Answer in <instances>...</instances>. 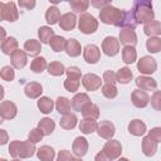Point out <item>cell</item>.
I'll use <instances>...</instances> for the list:
<instances>
[{"mask_svg":"<svg viewBox=\"0 0 161 161\" xmlns=\"http://www.w3.org/2000/svg\"><path fill=\"white\" fill-rule=\"evenodd\" d=\"M137 69L140 73L147 75V74H152L156 72L157 69V63L156 59L152 58L151 55H145L142 57L138 62H137Z\"/></svg>","mask_w":161,"mask_h":161,"instance_id":"5","label":"cell"},{"mask_svg":"<svg viewBox=\"0 0 161 161\" xmlns=\"http://www.w3.org/2000/svg\"><path fill=\"white\" fill-rule=\"evenodd\" d=\"M102 94L106 97V98H108V99H113V98H116L117 97V94H118V89H117V87L114 86V84H111V83H106L104 86H102Z\"/></svg>","mask_w":161,"mask_h":161,"instance_id":"44","label":"cell"},{"mask_svg":"<svg viewBox=\"0 0 161 161\" xmlns=\"http://www.w3.org/2000/svg\"><path fill=\"white\" fill-rule=\"evenodd\" d=\"M98 123L96 119H91V118H83L79 122V131L84 135H91L94 131H97Z\"/></svg>","mask_w":161,"mask_h":161,"instance_id":"24","label":"cell"},{"mask_svg":"<svg viewBox=\"0 0 161 161\" xmlns=\"http://www.w3.org/2000/svg\"><path fill=\"white\" fill-rule=\"evenodd\" d=\"M69 161H82V160H80V157H72Z\"/></svg>","mask_w":161,"mask_h":161,"instance_id":"58","label":"cell"},{"mask_svg":"<svg viewBox=\"0 0 161 161\" xmlns=\"http://www.w3.org/2000/svg\"><path fill=\"white\" fill-rule=\"evenodd\" d=\"M38 128L42 130V132L44 133V136H49V135L53 133V131H54V128H55V123H54L53 119L45 117V118H42V119L39 121Z\"/></svg>","mask_w":161,"mask_h":161,"instance_id":"36","label":"cell"},{"mask_svg":"<svg viewBox=\"0 0 161 161\" xmlns=\"http://www.w3.org/2000/svg\"><path fill=\"white\" fill-rule=\"evenodd\" d=\"M152 141H155L156 143L161 142V127H153L148 131V135H147Z\"/></svg>","mask_w":161,"mask_h":161,"instance_id":"51","label":"cell"},{"mask_svg":"<svg viewBox=\"0 0 161 161\" xmlns=\"http://www.w3.org/2000/svg\"><path fill=\"white\" fill-rule=\"evenodd\" d=\"M132 14L136 19V21L140 24H147L155 20V13L152 10V4L151 1L147 0H136L133 1V8H132Z\"/></svg>","mask_w":161,"mask_h":161,"instance_id":"1","label":"cell"},{"mask_svg":"<svg viewBox=\"0 0 161 161\" xmlns=\"http://www.w3.org/2000/svg\"><path fill=\"white\" fill-rule=\"evenodd\" d=\"M119 42L127 47H135L137 44V34L135 33V30L131 29H121L119 30Z\"/></svg>","mask_w":161,"mask_h":161,"instance_id":"15","label":"cell"},{"mask_svg":"<svg viewBox=\"0 0 161 161\" xmlns=\"http://www.w3.org/2000/svg\"><path fill=\"white\" fill-rule=\"evenodd\" d=\"M60 16H62L60 11H59V9L57 6H49L47 9V11H45V21L48 24H50V25L59 23Z\"/></svg>","mask_w":161,"mask_h":161,"instance_id":"30","label":"cell"},{"mask_svg":"<svg viewBox=\"0 0 161 161\" xmlns=\"http://www.w3.org/2000/svg\"><path fill=\"white\" fill-rule=\"evenodd\" d=\"M143 33L148 35L150 38L158 36L161 34V23L157 20H153L151 23H147L143 25Z\"/></svg>","mask_w":161,"mask_h":161,"instance_id":"28","label":"cell"},{"mask_svg":"<svg viewBox=\"0 0 161 161\" xmlns=\"http://www.w3.org/2000/svg\"><path fill=\"white\" fill-rule=\"evenodd\" d=\"M131 99H132L133 106L137 107V108H145L150 102V97H148L147 92L142 91V89H138V88L132 92Z\"/></svg>","mask_w":161,"mask_h":161,"instance_id":"12","label":"cell"},{"mask_svg":"<svg viewBox=\"0 0 161 161\" xmlns=\"http://www.w3.org/2000/svg\"><path fill=\"white\" fill-rule=\"evenodd\" d=\"M10 62H11V65L15 68V69H21L26 65L28 63V55L24 50H20V49H16L15 52L11 53L10 55Z\"/></svg>","mask_w":161,"mask_h":161,"instance_id":"13","label":"cell"},{"mask_svg":"<svg viewBox=\"0 0 161 161\" xmlns=\"http://www.w3.org/2000/svg\"><path fill=\"white\" fill-rule=\"evenodd\" d=\"M65 44H67V39L64 36H60V35H54L52 38V40L49 42V45L54 52L64 50L65 49Z\"/></svg>","mask_w":161,"mask_h":161,"instance_id":"40","label":"cell"},{"mask_svg":"<svg viewBox=\"0 0 161 161\" xmlns=\"http://www.w3.org/2000/svg\"><path fill=\"white\" fill-rule=\"evenodd\" d=\"M70 103H72V108H73L74 111L82 112V109H83L88 103H91V99H89V96H88L87 93H77V94H74V97L72 98Z\"/></svg>","mask_w":161,"mask_h":161,"instance_id":"19","label":"cell"},{"mask_svg":"<svg viewBox=\"0 0 161 161\" xmlns=\"http://www.w3.org/2000/svg\"><path fill=\"white\" fill-rule=\"evenodd\" d=\"M1 135H3V138H1V145H5L6 142H8V135H6V132H5V130H1Z\"/></svg>","mask_w":161,"mask_h":161,"instance_id":"57","label":"cell"},{"mask_svg":"<svg viewBox=\"0 0 161 161\" xmlns=\"http://www.w3.org/2000/svg\"><path fill=\"white\" fill-rule=\"evenodd\" d=\"M94 161H112L103 151H99L97 155H96V157H94Z\"/></svg>","mask_w":161,"mask_h":161,"instance_id":"56","label":"cell"},{"mask_svg":"<svg viewBox=\"0 0 161 161\" xmlns=\"http://www.w3.org/2000/svg\"><path fill=\"white\" fill-rule=\"evenodd\" d=\"M135 82H136V86L138 87V89H142V91H153L157 88V82L152 77L140 75L136 78Z\"/></svg>","mask_w":161,"mask_h":161,"instance_id":"16","label":"cell"},{"mask_svg":"<svg viewBox=\"0 0 161 161\" xmlns=\"http://www.w3.org/2000/svg\"><path fill=\"white\" fill-rule=\"evenodd\" d=\"M123 15H125V11L116 8V6H112V5H108L103 9H101L99 11V20L104 24H108V25H114V26H121V23H122V19H123Z\"/></svg>","mask_w":161,"mask_h":161,"instance_id":"2","label":"cell"},{"mask_svg":"<svg viewBox=\"0 0 161 161\" xmlns=\"http://www.w3.org/2000/svg\"><path fill=\"white\" fill-rule=\"evenodd\" d=\"M102 50L108 57H114L119 52V40L114 36H106L102 42Z\"/></svg>","mask_w":161,"mask_h":161,"instance_id":"7","label":"cell"},{"mask_svg":"<svg viewBox=\"0 0 161 161\" xmlns=\"http://www.w3.org/2000/svg\"><path fill=\"white\" fill-rule=\"evenodd\" d=\"M83 58L89 64H96L101 58V50L94 44H88L83 48Z\"/></svg>","mask_w":161,"mask_h":161,"instance_id":"8","label":"cell"},{"mask_svg":"<svg viewBox=\"0 0 161 161\" xmlns=\"http://www.w3.org/2000/svg\"><path fill=\"white\" fill-rule=\"evenodd\" d=\"M128 132L133 136H142L146 132V125L141 119H132L128 123Z\"/></svg>","mask_w":161,"mask_h":161,"instance_id":"27","label":"cell"},{"mask_svg":"<svg viewBox=\"0 0 161 161\" xmlns=\"http://www.w3.org/2000/svg\"><path fill=\"white\" fill-rule=\"evenodd\" d=\"M65 74H67V78H74V79H79V80H80V78H83L80 69L78 67H74V65L67 68Z\"/></svg>","mask_w":161,"mask_h":161,"instance_id":"50","label":"cell"},{"mask_svg":"<svg viewBox=\"0 0 161 161\" xmlns=\"http://www.w3.org/2000/svg\"><path fill=\"white\" fill-rule=\"evenodd\" d=\"M137 25H138V23L136 21L132 11H125V15H123V19H122V23H121V26L119 28L133 30Z\"/></svg>","mask_w":161,"mask_h":161,"instance_id":"37","label":"cell"},{"mask_svg":"<svg viewBox=\"0 0 161 161\" xmlns=\"http://www.w3.org/2000/svg\"><path fill=\"white\" fill-rule=\"evenodd\" d=\"M70 8L73 9V11L75 13H86V10L89 6V1L88 0H70L69 1Z\"/></svg>","mask_w":161,"mask_h":161,"instance_id":"43","label":"cell"},{"mask_svg":"<svg viewBox=\"0 0 161 161\" xmlns=\"http://www.w3.org/2000/svg\"><path fill=\"white\" fill-rule=\"evenodd\" d=\"M97 133L104 140H112L116 133V127L111 121H101L97 127Z\"/></svg>","mask_w":161,"mask_h":161,"instance_id":"10","label":"cell"},{"mask_svg":"<svg viewBox=\"0 0 161 161\" xmlns=\"http://www.w3.org/2000/svg\"><path fill=\"white\" fill-rule=\"evenodd\" d=\"M55 108L57 111L60 113V114H67L70 112V108H72V103L67 98V97H58L57 101H55Z\"/></svg>","mask_w":161,"mask_h":161,"instance_id":"31","label":"cell"},{"mask_svg":"<svg viewBox=\"0 0 161 161\" xmlns=\"http://www.w3.org/2000/svg\"><path fill=\"white\" fill-rule=\"evenodd\" d=\"M35 151H36L35 143L30 142L29 140L28 141H23L21 146H20V151H19V157L20 158H29L35 153Z\"/></svg>","mask_w":161,"mask_h":161,"instance_id":"25","label":"cell"},{"mask_svg":"<svg viewBox=\"0 0 161 161\" xmlns=\"http://www.w3.org/2000/svg\"><path fill=\"white\" fill-rule=\"evenodd\" d=\"M64 88L70 92V93H75L79 88V79H74V78H67L64 80Z\"/></svg>","mask_w":161,"mask_h":161,"instance_id":"46","label":"cell"},{"mask_svg":"<svg viewBox=\"0 0 161 161\" xmlns=\"http://www.w3.org/2000/svg\"><path fill=\"white\" fill-rule=\"evenodd\" d=\"M0 161H6V160H5V158H1V160H0Z\"/></svg>","mask_w":161,"mask_h":161,"instance_id":"61","label":"cell"},{"mask_svg":"<svg viewBox=\"0 0 161 161\" xmlns=\"http://www.w3.org/2000/svg\"><path fill=\"white\" fill-rule=\"evenodd\" d=\"M116 74H117V82L121 83V84H127V83H130L131 79H132V77H133L131 69L127 68V67H123V68L118 69V72H117Z\"/></svg>","mask_w":161,"mask_h":161,"instance_id":"41","label":"cell"},{"mask_svg":"<svg viewBox=\"0 0 161 161\" xmlns=\"http://www.w3.org/2000/svg\"><path fill=\"white\" fill-rule=\"evenodd\" d=\"M89 4L93 5V6L97 8V9H103V8L108 6V5H112L109 0H91Z\"/></svg>","mask_w":161,"mask_h":161,"instance_id":"53","label":"cell"},{"mask_svg":"<svg viewBox=\"0 0 161 161\" xmlns=\"http://www.w3.org/2000/svg\"><path fill=\"white\" fill-rule=\"evenodd\" d=\"M151 106L156 111H161V91H155L150 98Z\"/></svg>","mask_w":161,"mask_h":161,"instance_id":"49","label":"cell"},{"mask_svg":"<svg viewBox=\"0 0 161 161\" xmlns=\"http://www.w3.org/2000/svg\"><path fill=\"white\" fill-rule=\"evenodd\" d=\"M11 161H21V160H19V158H14V160H11Z\"/></svg>","mask_w":161,"mask_h":161,"instance_id":"60","label":"cell"},{"mask_svg":"<svg viewBox=\"0 0 161 161\" xmlns=\"http://www.w3.org/2000/svg\"><path fill=\"white\" fill-rule=\"evenodd\" d=\"M75 24H77V16L74 13H65L60 16L59 26L62 30H65V31L73 30L75 28Z\"/></svg>","mask_w":161,"mask_h":161,"instance_id":"14","label":"cell"},{"mask_svg":"<svg viewBox=\"0 0 161 161\" xmlns=\"http://www.w3.org/2000/svg\"><path fill=\"white\" fill-rule=\"evenodd\" d=\"M78 29L83 34H93L98 29V20L88 13H83L78 19Z\"/></svg>","mask_w":161,"mask_h":161,"instance_id":"3","label":"cell"},{"mask_svg":"<svg viewBox=\"0 0 161 161\" xmlns=\"http://www.w3.org/2000/svg\"><path fill=\"white\" fill-rule=\"evenodd\" d=\"M0 77L5 82H11L14 78H15V72H14V68L10 67V65H4L0 70Z\"/></svg>","mask_w":161,"mask_h":161,"instance_id":"45","label":"cell"},{"mask_svg":"<svg viewBox=\"0 0 161 161\" xmlns=\"http://www.w3.org/2000/svg\"><path fill=\"white\" fill-rule=\"evenodd\" d=\"M24 93L28 98H31V99L40 98V96L43 93V87L38 82H29L24 87Z\"/></svg>","mask_w":161,"mask_h":161,"instance_id":"17","label":"cell"},{"mask_svg":"<svg viewBox=\"0 0 161 161\" xmlns=\"http://www.w3.org/2000/svg\"><path fill=\"white\" fill-rule=\"evenodd\" d=\"M24 50L31 55V57H38L42 52V45H40V42L36 40V39H29L24 43Z\"/></svg>","mask_w":161,"mask_h":161,"instance_id":"21","label":"cell"},{"mask_svg":"<svg viewBox=\"0 0 161 161\" xmlns=\"http://www.w3.org/2000/svg\"><path fill=\"white\" fill-rule=\"evenodd\" d=\"M137 59V50L135 49V47H123L122 49V60L126 64H132L135 60Z\"/></svg>","mask_w":161,"mask_h":161,"instance_id":"34","label":"cell"},{"mask_svg":"<svg viewBox=\"0 0 161 161\" xmlns=\"http://www.w3.org/2000/svg\"><path fill=\"white\" fill-rule=\"evenodd\" d=\"M54 106H55V104H54L53 99H50L49 97H40V98L38 99V108H39V111H40L42 113H44V114L50 113V112L53 111Z\"/></svg>","mask_w":161,"mask_h":161,"instance_id":"35","label":"cell"},{"mask_svg":"<svg viewBox=\"0 0 161 161\" xmlns=\"http://www.w3.org/2000/svg\"><path fill=\"white\" fill-rule=\"evenodd\" d=\"M54 35H55V33L50 26H40L38 29V36H39L40 43H43V44H49V42L52 40V38Z\"/></svg>","mask_w":161,"mask_h":161,"instance_id":"32","label":"cell"},{"mask_svg":"<svg viewBox=\"0 0 161 161\" xmlns=\"http://www.w3.org/2000/svg\"><path fill=\"white\" fill-rule=\"evenodd\" d=\"M117 161H130V160H127L126 157H118V160Z\"/></svg>","mask_w":161,"mask_h":161,"instance_id":"59","label":"cell"},{"mask_svg":"<svg viewBox=\"0 0 161 161\" xmlns=\"http://www.w3.org/2000/svg\"><path fill=\"white\" fill-rule=\"evenodd\" d=\"M19 18V11L14 1L9 3H0V19L4 21H15Z\"/></svg>","mask_w":161,"mask_h":161,"instance_id":"4","label":"cell"},{"mask_svg":"<svg viewBox=\"0 0 161 161\" xmlns=\"http://www.w3.org/2000/svg\"><path fill=\"white\" fill-rule=\"evenodd\" d=\"M18 49V40L14 36L6 38L4 42H1V52L6 55H11L13 52Z\"/></svg>","mask_w":161,"mask_h":161,"instance_id":"29","label":"cell"},{"mask_svg":"<svg viewBox=\"0 0 161 161\" xmlns=\"http://www.w3.org/2000/svg\"><path fill=\"white\" fill-rule=\"evenodd\" d=\"M43 136H44V133L42 132V130L36 127V128H33V130L28 133V140H29L30 142H33V143H38V142L42 141Z\"/></svg>","mask_w":161,"mask_h":161,"instance_id":"47","label":"cell"},{"mask_svg":"<svg viewBox=\"0 0 161 161\" xmlns=\"http://www.w3.org/2000/svg\"><path fill=\"white\" fill-rule=\"evenodd\" d=\"M77 122H78V118L74 113L69 112L67 114H63V117L60 118L59 121V125L64 130H73L75 126H77Z\"/></svg>","mask_w":161,"mask_h":161,"instance_id":"26","label":"cell"},{"mask_svg":"<svg viewBox=\"0 0 161 161\" xmlns=\"http://www.w3.org/2000/svg\"><path fill=\"white\" fill-rule=\"evenodd\" d=\"M21 142L23 141H19V140H14V141L10 142V145H9V153H10L11 157H14V158L19 157V151H20Z\"/></svg>","mask_w":161,"mask_h":161,"instance_id":"48","label":"cell"},{"mask_svg":"<svg viewBox=\"0 0 161 161\" xmlns=\"http://www.w3.org/2000/svg\"><path fill=\"white\" fill-rule=\"evenodd\" d=\"M36 156L40 161H53L55 157V151L52 146L43 145L36 150Z\"/></svg>","mask_w":161,"mask_h":161,"instance_id":"20","label":"cell"},{"mask_svg":"<svg viewBox=\"0 0 161 161\" xmlns=\"http://www.w3.org/2000/svg\"><path fill=\"white\" fill-rule=\"evenodd\" d=\"M18 4H19L20 8H25L28 10H30V9H33L35 6V1L34 0H19Z\"/></svg>","mask_w":161,"mask_h":161,"instance_id":"55","label":"cell"},{"mask_svg":"<svg viewBox=\"0 0 161 161\" xmlns=\"http://www.w3.org/2000/svg\"><path fill=\"white\" fill-rule=\"evenodd\" d=\"M102 151H103L111 160H116V158H118V157L121 156V153H122V145H121V142L117 141V140H108V141L104 143Z\"/></svg>","mask_w":161,"mask_h":161,"instance_id":"6","label":"cell"},{"mask_svg":"<svg viewBox=\"0 0 161 161\" xmlns=\"http://www.w3.org/2000/svg\"><path fill=\"white\" fill-rule=\"evenodd\" d=\"M82 84H83V87L87 91H91L92 92V91H97L98 88H101L102 80H101V77H98L97 74H94V73H87L82 78Z\"/></svg>","mask_w":161,"mask_h":161,"instance_id":"11","label":"cell"},{"mask_svg":"<svg viewBox=\"0 0 161 161\" xmlns=\"http://www.w3.org/2000/svg\"><path fill=\"white\" fill-rule=\"evenodd\" d=\"M146 49L152 54L161 52V38H158V36L148 38L146 40Z\"/></svg>","mask_w":161,"mask_h":161,"instance_id":"42","label":"cell"},{"mask_svg":"<svg viewBox=\"0 0 161 161\" xmlns=\"http://www.w3.org/2000/svg\"><path fill=\"white\" fill-rule=\"evenodd\" d=\"M18 114V107L11 101H3L0 103V116L3 119H13Z\"/></svg>","mask_w":161,"mask_h":161,"instance_id":"9","label":"cell"},{"mask_svg":"<svg viewBox=\"0 0 161 161\" xmlns=\"http://www.w3.org/2000/svg\"><path fill=\"white\" fill-rule=\"evenodd\" d=\"M102 79H103L106 83H111V84H114V83L117 82V74H116L114 72H112V70H106V72L103 73V77H102Z\"/></svg>","mask_w":161,"mask_h":161,"instance_id":"52","label":"cell"},{"mask_svg":"<svg viewBox=\"0 0 161 161\" xmlns=\"http://www.w3.org/2000/svg\"><path fill=\"white\" fill-rule=\"evenodd\" d=\"M72 150H73V153L77 156V157H82L87 153L88 151V141L87 138L79 136L77 137L74 141H73V145H72Z\"/></svg>","mask_w":161,"mask_h":161,"instance_id":"18","label":"cell"},{"mask_svg":"<svg viewBox=\"0 0 161 161\" xmlns=\"http://www.w3.org/2000/svg\"><path fill=\"white\" fill-rule=\"evenodd\" d=\"M47 68H48V64H47V60L44 57H36L30 63V69L34 73H43Z\"/></svg>","mask_w":161,"mask_h":161,"instance_id":"38","label":"cell"},{"mask_svg":"<svg viewBox=\"0 0 161 161\" xmlns=\"http://www.w3.org/2000/svg\"><path fill=\"white\" fill-rule=\"evenodd\" d=\"M47 69H48V73L50 75H53V77H60L67 70L65 67L63 65V63H60V62H50L48 64V68Z\"/></svg>","mask_w":161,"mask_h":161,"instance_id":"39","label":"cell"},{"mask_svg":"<svg viewBox=\"0 0 161 161\" xmlns=\"http://www.w3.org/2000/svg\"><path fill=\"white\" fill-rule=\"evenodd\" d=\"M141 147H142L143 155L147 156V157L153 156V155L156 153V151H157V143H156L155 141H152L148 136H145V137L142 138V145H141Z\"/></svg>","mask_w":161,"mask_h":161,"instance_id":"22","label":"cell"},{"mask_svg":"<svg viewBox=\"0 0 161 161\" xmlns=\"http://www.w3.org/2000/svg\"><path fill=\"white\" fill-rule=\"evenodd\" d=\"M64 50H65L67 55H69L72 58L78 57L80 54V52H83L82 50V47H80V44H79V42L77 39H68Z\"/></svg>","mask_w":161,"mask_h":161,"instance_id":"23","label":"cell"},{"mask_svg":"<svg viewBox=\"0 0 161 161\" xmlns=\"http://www.w3.org/2000/svg\"><path fill=\"white\" fill-rule=\"evenodd\" d=\"M82 116L83 118H91V119H97L99 117V108L94 103H88L83 109H82Z\"/></svg>","mask_w":161,"mask_h":161,"instance_id":"33","label":"cell"},{"mask_svg":"<svg viewBox=\"0 0 161 161\" xmlns=\"http://www.w3.org/2000/svg\"><path fill=\"white\" fill-rule=\"evenodd\" d=\"M72 157H73V156H72L70 151H68V150H62V151H59V153H58L57 161H69Z\"/></svg>","mask_w":161,"mask_h":161,"instance_id":"54","label":"cell"}]
</instances>
